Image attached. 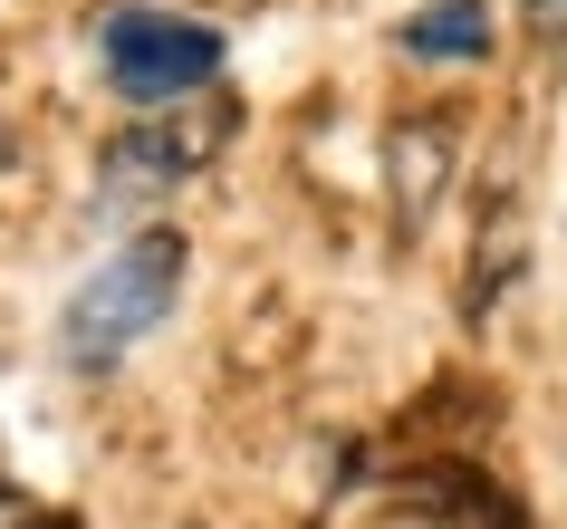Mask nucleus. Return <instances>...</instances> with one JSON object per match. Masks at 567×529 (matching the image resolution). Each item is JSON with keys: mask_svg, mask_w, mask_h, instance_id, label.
Returning a JSON list of instances; mask_svg holds the SVG:
<instances>
[{"mask_svg": "<svg viewBox=\"0 0 567 529\" xmlns=\"http://www.w3.org/2000/svg\"><path fill=\"white\" fill-rule=\"evenodd\" d=\"M174 289H183V241H174V232L116 241V261H96L87 279L68 289V308H59V366L106 376L116 356H135V337L164 327Z\"/></svg>", "mask_w": 567, "mask_h": 529, "instance_id": "obj_1", "label": "nucleus"}, {"mask_svg": "<svg viewBox=\"0 0 567 529\" xmlns=\"http://www.w3.org/2000/svg\"><path fill=\"white\" fill-rule=\"evenodd\" d=\"M221 145H231V106H212V96H193V106H154L145 125H125L116 145H106V164H96V212L116 222V212L164 203V193L193 183Z\"/></svg>", "mask_w": 567, "mask_h": 529, "instance_id": "obj_2", "label": "nucleus"}, {"mask_svg": "<svg viewBox=\"0 0 567 529\" xmlns=\"http://www.w3.org/2000/svg\"><path fill=\"white\" fill-rule=\"evenodd\" d=\"M96 59L116 78V96L135 106H174V96H203L221 78V30L212 20H183V10H106L96 20Z\"/></svg>", "mask_w": 567, "mask_h": 529, "instance_id": "obj_3", "label": "nucleus"}, {"mask_svg": "<svg viewBox=\"0 0 567 529\" xmlns=\"http://www.w3.org/2000/svg\"><path fill=\"white\" fill-rule=\"evenodd\" d=\"M385 154H394V222H404V232H414L423 222V203H433V193H443V174H452V125H394L385 135Z\"/></svg>", "mask_w": 567, "mask_h": 529, "instance_id": "obj_4", "label": "nucleus"}, {"mask_svg": "<svg viewBox=\"0 0 567 529\" xmlns=\"http://www.w3.org/2000/svg\"><path fill=\"white\" fill-rule=\"evenodd\" d=\"M394 49L404 59H491V0H433V10H414L404 30H394Z\"/></svg>", "mask_w": 567, "mask_h": 529, "instance_id": "obj_5", "label": "nucleus"}, {"mask_svg": "<svg viewBox=\"0 0 567 529\" xmlns=\"http://www.w3.org/2000/svg\"><path fill=\"white\" fill-rule=\"evenodd\" d=\"M375 529H462V520H452L433 491H394L385 510H375Z\"/></svg>", "mask_w": 567, "mask_h": 529, "instance_id": "obj_6", "label": "nucleus"}, {"mask_svg": "<svg viewBox=\"0 0 567 529\" xmlns=\"http://www.w3.org/2000/svg\"><path fill=\"white\" fill-rule=\"evenodd\" d=\"M0 529H59V520H39V510H20V500L0 491Z\"/></svg>", "mask_w": 567, "mask_h": 529, "instance_id": "obj_7", "label": "nucleus"}, {"mask_svg": "<svg viewBox=\"0 0 567 529\" xmlns=\"http://www.w3.org/2000/svg\"><path fill=\"white\" fill-rule=\"evenodd\" d=\"M519 10H529L538 30H567V0H519Z\"/></svg>", "mask_w": 567, "mask_h": 529, "instance_id": "obj_8", "label": "nucleus"}, {"mask_svg": "<svg viewBox=\"0 0 567 529\" xmlns=\"http://www.w3.org/2000/svg\"><path fill=\"white\" fill-rule=\"evenodd\" d=\"M0 164H10V125H0Z\"/></svg>", "mask_w": 567, "mask_h": 529, "instance_id": "obj_9", "label": "nucleus"}]
</instances>
